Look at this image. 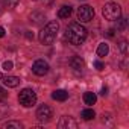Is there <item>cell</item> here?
<instances>
[{"label":"cell","mask_w":129,"mask_h":129,"mask_svg":"<svg viewBox=\"0 0 129 129\" xmlns=\"http://www.w3.org/2000/svg\"><path fill=\"white\" fill-rule=\"evenodd\" d=\"M87 35L88 32L81 23H72L66 29V40L73 46H81L87 40Z\"/></svg>","instance_id":"1"},{"label":"cell","mask_w":129,"mask_h":129,"mask_svg":"<svg viewBox=\"0 0 129 129\" xmlns=\"http://www.w3.org/2000/svg\"><path fill=\"white\" fill-rule=\"evenodd\" d=\"M58 30H59L58 21H55V20L49 21V23L41 29V32H40V35H38L41 44H52V43L55 41L56 35H58Z\"/></svg>","instance_id":"2"},{"label":"cell","mask_w":129,"mask_h":129,"mask_svg":"<svg viewBox=\"0 0 129 129\" xmlns=\"http://www.w3.org/2000/svg\"><path fill=\"white\" fill-rule=\"evenodd\" d=\"M102 14H103V17H105L106 20L115 21V20H118V18L121 17V8H120V5L109 2V3H106V5L103 6Z\"/></svg>","instance_id":"3"},{"label":"cell","mask_w":129,"mask_h":129,"mask_svg":"<svg viewBox=\"0 0 129 129\" xmlns=\"http://www.w3.org/2000/svg\"><path fill=\"white\" fill-rule=\"evenodd\" d=\"M18 102H20V105L24 106V108L34 106V105L37 103V94H35V91L30 90V88L21 90L20 94H18Z\"/></svg>","instance_id":"4"},{"label":"cell","mask_w":129,"mask_h":129,"mask_svg":"<svg viewBox=\"0 0 129 129\" xmlns=\"http://www.w3.org/2000/svg\"><path fill=\"white\" fill-rule=\"evenodd\" d=\"M78 18L79 21L82 23H88L94 18V9L90 6V5H82L79 9H78Z\"/></svg>","instance_id":"5"},{"label":"cell","mask_w":129,"mask_h":129,"mask_svg":"<svg viewBox=\"0 0 129 129\" xmlns=\"http://www.w3.org/2000/svg\"><path fill=\"white\" fill-rule=\"evenodd\" d=\"M52 117H53V112H52V108H50L49 105H41V106H38V109H37V118H38L41 123L50 121Z\"/></svg>","instance_id":"6"},{"label":"cell","mask_w":129,"mask_h":129,"mask_svg":"<svg viewBox=\"0 0 129 129\" xmlns=\"http://www.w3.org/2000/svg\"><path fill=\"white\" fill-rule=\"evenodd\" d=\"M49 64L44 61V59H37L34 62V66H32V72L37 75V76H44L49 73Z\"/></svg>","instance_id":"7"},{"label":"cell","mask_w":129,"mask_h":129,"mask_svg":"<svg viewBox=\"0 0 129 129\" xmlns=\"http://www.w3.org/2000/svg\"><path fill=\"white\" fill-rule=\"evenodd\" d=\"M58 126H59L61 129H76V127H78V123H76V120H75L73 117L64 115V117H61Z\"/></svg>","instance_id":"8"},{"label":"cell","mask_w":129,"mask_h":129,"mask_svg":"<svg viewBox=\"0 0 129 129\" xmlns=\"http://www.w3.org/2000/svg\"><path fill=\"white\" fill-rule=\"evenodd\" d=\"M70 67H72V69H73L76 73L82 72V70H84V67H85L84 59H82L81 56H73V58L70 59Z\"/></svg>","instance_id":"9"},{"label":"cell","mask_w":129,"mask_h":129,"mask_svg":"<svg viewBox=\"0 0 129 129\" xmlns=\"http://www.w3.org/2000/svg\"><path fill=\"white\" fill-rule=\"evenodd\" d=\"M2 81H3V84H5L6 87H9V88H15V87H18V84L21 82L20 78H17V76H2Z\"/></svg>","instance_id":"10"},{"label":"cell","mask_w":129,"mask_h":129,"mask_svg":"<svg viewBox=\"0 0 129 129\" xmlns=\"http://www.w3.org/2000/svg\"><path fill=\"white\" fill-rule=\"evenodd\" d=\"M52 99L53 100H58V102H66L69 99V93L66 90H55L52 93Z\"/></svg>","instance_id":"11"},{"label":"cell","mask_w":129,"mask_h":129,"mask_svg":"<svg viewBox=\"0 0 129 129\" xmlns=\"http://www.w3.org/2000/svg\"><path fill=\"white\" fill-rule=\"evenodd\" d=\"M44 20H46V15L44 14H41V12H34V14H30V21L34 23V24H43L44 23Z\"/></svg>","instance_id":"12"},{"label":"cell","mask_w":129,"mask_h":129,"mask_svg":"<svg viewBox=\"0 0 129 129\" xmlns=\"http://www.w3.org/2000/svg\"><path fill=\"white\" fill-rule=\"evenodd\" d=\"M84 102H85V105H94L97 102V96L91 91H87V93H84Z\"/></svg>","instance_id":"13"},{"label":"cell","mask_w":129,"mask_h":129,"mask_svg":"<svg viewBox=\"0 0 129 129\" xmlns=\"http://www.w3.org/2000/svg\"><path fill=\"white\" fill-rule=\"evenodd\" d=\"M72 6H62L59 11H58V17L59 18H69L72 15Z\"/></svg>","instance_id":"14"},{"label":"cell","mask_w":129,"mask_h":129,"mask_svg":"<svg viewBox=\"0 0 129 129\" xmlns=\"http://www.w3.org/2000/svg\"><path fill=\"white\" fill-rule=\"evenodd\" d=\"M108 52H109V47H108V44H106V43L99 44V47H97V56L103 58V56H106V55H108Z\"/></svg>","instance_id":"15"},{"label":"cell","mask_w":129,"mask_h":129,"mask_svg":"<svg viewBox=\"0 0 129 129\" xmlns=\"http://www.w3.org/2000/svg\"><path fill=\"white\" fill-rule=\"evenodd\" d=\"M3 127H5V129H21V127H23V124H21L20 121L11 120V121H6V123H3Z\"/></svg>","instance_id":"16"},{"label":"cell","mask_w":129,"mask_h":129,"mask_svg":"<svg viewBox=\"0 0 129 129\" xmlns=\"http://www.w3.org/2000/svg\"><path fill=\"white\" fill-rule=\"evenodd\" d=\"M81 115H82V118H84V120H91V118H94V117H96V112H94L93 109L87 108V109H84V111L81 112Z\"/></svg>","instance_id":"17"},{"label":"cell","mask_w":129,"mask_h":129,"mask_svg":"<svg viewBox=\"0 0 129 129\" xmlns=\"http://www.w3.org/2000/svg\"><path fill=\"white\" fill-rule=\"evenodd\" d=\"M3 3H5V8L14 9V8H17V5H18V0H3Z\"/></svg>","instance_id":"18"},{"label":"cell","mask_w":129,"mask_h":129,"mask_svg":"<svg viewBox=\"0 0 129 129\" xmlns=\"http://www.w3.org/2000/svg\"><path fill=\"white\" fill-rule=\"evenodd\" d=\"M115 21H117V30H124V29H126L127 21H126L124 18H118V20H115Z\"/></svg>","instance_id":"19"},{"label":"cell","mask_w":129,"mask_h":129,"mask_svg":"<svg viewBox=\"0 0 129 129\" xmlns=\"http://www.w3.org/2000/svg\"><path fill=\"white\" fill-rule=\"evenodd\" d=\"M118 47H120V50H121V53H127V43H126V40H121L120 43H118Z\"/></svg>","instance_id":"20"},{"label":"cell","mask_w":129,"mask_h":129,"mask_svg":"<svg viewBox=\"0 0 129 129\" xmlns=\"http://www.w3.org/2000/svg\"><path fill=\"white\" fill-rule=\"evenodd\" d=\"M12 69H14L12 61H5V62H3V70H5V72H11Z\"/></svg>","instance_id":"21"},{"label":"cell","mask_w":129,"mask_h":129,"mask_svg":"<svg viewBox=\"0 0 129 129\" xmlns=\"http://www.w3.org/2000/svg\"><path fill=\"white\" fill-rule=\"evenodd\" d=\"M8 112V108H6V105H3V103H0V118L2 117H5V114Z\"/></svg>","instance_id":"22"},{"label":"cell","mask_w":129,"mask_h":129,"mask_svg":"<svg viewBox=\"0 0 129 129\" xmlns=\"http://www.w3.org/2000/svg\"><path fill=\"white\" fill-rule=\"evenodd\" d=\"M6 97H8V93H6L2 87H0V100H5Z\"/></svg>","instance_id":"23"},{"label":"cell","mask_w":129,"mask_h":129,"mask_svg":"<svg viewBox=\"0 0 129 129\" xmlns=\"http://www.w3.org/2000/svg\"><path fill=\"white\" fill-rule=\"evenodd\" d=\"M94 67H96L97 70H103V67H105V66H103L100 61H96V62H94Z\"/></svg>","instance_id":"24"},{"label":"cell","mask_w":129,"mask_h":129,"mask_svg":"<svg viewBox=\"0 0 129 129\" xmlns=\"http://www.w3.org/2000/svg\"><path fill=\"white\" fill-rule=\"evenodd\" d=\"M102 96H106L108 94V87H102V91H100Z\"/></svg>","instance_id":"25"},{"label":"cell","mask_w":129,"mask_h":129,"mask_svg":"<svg viewBox=\"0 0 129 129\" xmlns=\"http://www.w3.org/2000/svg\"><path fill=\"white\" fill-rule=\"evenodd\" d=\"M3 37H5V29L0 26V38H3Z\"/></svg>","instance_id":"26"},{"label":"cell","mask_w":129,"mask_h":129,"mask_svg":"<svg viewBox=\"0 0 129 129\" xmlns=\"http://www.w3.org/2000/svg\"><path fill=\"white\" fill-rule=\"evenodd\" d=\"M108 37H114V29H109L108 30Z\"/></svg>","instance_id":"27"},{"label":"cell","mask_w":129,"mask_h":129,"mask_svg":"<svg viewBox=\"0 0 129 129\" xmlns=\"http://www.w3.org/2000/svg\"><path fill=\"white\" fill-rule=\"evenodd\" d=\"M2 76H3V75H2V73H0V79H2Z\"/></svg>","instance_id":"28"}]
</instances>
